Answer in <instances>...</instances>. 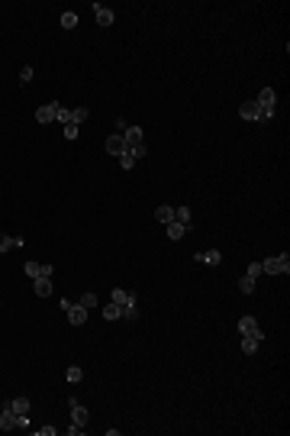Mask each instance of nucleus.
I'll use <instances>...</instances> for the list:
<instances>
[{
  "instance_id": "nucleus-1",
  "label": "nucleus",
  "mask_w": 290,
  "mask_h": 436,
  "mask_svg": "<svg viewBox=\"0 0 290 436\" xmlns=\"http://www.w3.org/2000/svg\"><path fill=\"white\" fill-rule=\"evenodd\" d=\"M261 272H265V275H287L290 272L287 252H284V256H274V258H265V262H261Z\"/></svg>"
},
{
  "instance_id": "nucleus-2",
  "label": "nucleus",
  "mask_w": 290,
  "mask_h": 436,
  "mask_svg": "<svg viewBox=\"0 0 290 436\" xmlns=\"http://www.w3.org/2000/svg\"><path fill=\"white\" fill-rule=\"evenodd\" d=\"M239 330H242V336H252V339H265V333H261V327H258V320L255 317H242L239 320Z\"/></svg>"
},
{
  "instance_id": "nucleus-3",
  "label": "nucleus",
  "mask_w": 290,
  "mask_h": 436,
  "mask_svg": "<svg viewBox=\"0 0 290 436\" xmlns=\"http://www.w3.org/2000/svg\"><path fill=\"white\" fill-rule=\"evenodd\" d=\"M68 407H71V423H77V427H87V420H91L87 407H81L74 397H68Z\"/></svg>"
},
{
  "instance_id": "nucleus-4",
  "label": "nucleus",
  "mask_w": 290,
  "mask_h": 436,
  "mask_svg": "<svg viewBox=\"0 0 290 436\" xmlns=\"http://www.w3.org/2000/svg\"><path fill=\"white\" fill-rule=\"evenodd\" d=\"M58 110H61V103H46V107H39L36 110V120L39 123H55V120H58Z\"/></svg>"
},
{
  "instance_id": "nucleus-5",
  "label": "nucleus",
  "mask_w": 290,
  "mask_h": 436,
  "mask_svg": "<svg viewBox=\"0 0 290 436\" xmlns=\"http://www.w3.org/2000/svg\"><path fill=\"white\" fill-rule=\"evenodd\" d=\"M65 313H68V323H71V327H81V323H87V313H91V310H87V307H81V304H71Z\"/></svg>"
},
{
  "instance_id": "nucleus-6",
  "label": "nucleus",
  "mask_w": 290,
  "mask_h": 436,
  "mask_svg": "<svg viewBox=\"0 0 290 436\" xmlns=\"http://www.w3.org/2000/svg\"><path fill=\"white\" fill-rule=\"evenodd\" d=\"M239 117L242 120H261V107L255 101H245L242 107H239Z\"/></svg>"
},
{
  "instance_id": "nucleus-7",
  "label": "nucleus",
  "mask_w": 290,
  "mask_h": 436,
  "mask_svg": "<svg viewBox=\"0 0 290 436\" xmlns=\"http://www.w3.org/2000/svg\"><path fill=\"white\" fill-rule=\"evenodd\" d=\"M122 142H126V149L139 146V142H142V129H139V126H126V129H122Z\"/></svg>"
},
{
  "instance_id": "nucleus-8",
  "label": "nucleus",
  "mask_w": 290,
  "mask_h": 436,
  "mask_svg": "<svg viewBox=\"0 0 290 436\" xmlns=\"http://www.w3.org/2000/svg\"><path fill=\"white\" fill-rule=\"evenodd\" d=\"M0 430H16V413H13V407H3L0 410Z\"/></svg>"
},
{
  "instance_id": "nucleus-9",
  "label": "nucleus",
  "mask_w": 290,
  "mask_h": 436,
  "mask_svg": "<svg viewBox=\"0 0 290 436\" xmlns=\"http://www.w3.org/2000/svg\"><path fill=\"white\" fill-rule=\"evenodd\" d=\"M107 152H110V155H122V152H126V142H122V136H120V132L107 139Z\"/></svg>"
},
{
  "instance_id": "nucleus-10",
  "label": "nucleus",
  "mask_w": 290,
  "mask_h": 436,
  "mask_svg": "<svg viewBox=\"0 0 290 436\" xmlns=\"http://www.w3.org/2000/svg\"><path fill=\"white\" fill-rule=\"evenodd\" d=\"M32 291H36V297H48L52 294V278H36L32 281Z\"/></svg>"
},
{
  "instance_id": "nucleus-11",
  "label": "nucleus",
  "mask_w": 290,
  "mask_h": 436,
  "mask_svg": "<svg viewBox=\"0 0 290 436\" xmlns=\"http://www.w3.org/2000/svg\"><path fill=\"white\" fill-rule=\"evenodd\" d=\"M94 13H97V23H100V26H113V20H116V13H113V10L100 7V3L94 7Z\"/></svg>"
},
{
  "instance_id": "nucleus-12",
  "label": "nucleus",
  "mask_w": 290,
  "mask_h": 436,
  "mask_svg": "<svg viewBox=\"0 0 290 436\" xmlns=\"http://www.w3.org/2000/svg\"><path fill=\"white\" fill-rule=\"evenodd\" d=\"M155 220H158V223H174V207H168V204H161L158 210H155Z\"/></svg>"
},
{
  "instance_id": "nucleus-13",
  "label": "nucleus",
  "mask_w": 290,
  "mask_h": 436,
  "mask_svg": "<svg viewBox=\"0 0 290 436\" xmlns=\"http://www.w3.org/2000/svg\"><path fill=\"white\" fill-rule=\"evenodd\" d=\"M197 262H203V265H219V262H222V252H219V249H206V252H200V256H197Z\"/></svg>"
},
{
  "instance_id": "nucleus-14",
  "label": "nucleus",
  "mask_w": 290,
  "mask_h": 436,
  "mask_svg": "<svg viewBox=\"0 0 290 436\" xmlns=\"http://www.w3.org/2000/svg\"><path fill=\"white\" fill-rule=\"evenodd\" d=\"M274 101H277V94H274V87H265V91H258V107H274Z\"/></svg>"
},
{
  "instance_id": "nucleus-15",
  "label": "nucleus",
  "mask_w": 290,
  "mask_h": 436,
  "mask_svg": "<svg viewBox=\"0 0 290 436\" xmlns=\"http://www.w3.org/2000/svg\"><path fill=\"white\" fill-rule=\"evenodd\" d=\"M110 301H113V304H136V294H132V291H129V294H126V291H122V288H116L113 291V294H110Z\"/></svg>"
},
{
  "instance_id": "nucleus-16",
  "label": "nucleus",
  "mask_w": 290,
  "mask_h": 436,
  "mask_svg": "<svg viewBox=\"0 0 290 436\" xmlns=\"http://www.w3.org/2000/svg\"><path fill=\"white\" fill-rule=\"evenodd\" d=\"M187 233H191V230H187L184 223H177V220L168 223V239H181V236H187Z\"/></svg>"
},
{
  "instance_id": "nucleus-17",
  "label": "nucleus",
  "mask_w": 290,
  "mask_h": 436,
  "mask_svg": "<svg viewBox=\"0 0 290 436\" xmlns=\"http://www.w3.org/2000/svg\"><path fill=\"white\" fill-rule=\"evenodd\" d=\"M103 317H107V320H120L122 317V307L110 301V304H103Z\"/></svg>"
},
{
  "instance_id": "nucleus-18",
  "label": "nucleus",
  "mask_w": 290,
  "mask_h": 436,
  "mask_svg": "<svg viewBox=\"0 0 290 436\" xmlns=\"http://www.w3.org/2000/svg\"><path fill=\"white\" fill-rule=\"evenodd\" d=\"M174 220L191 230V207H174Z\"/></svg>"
},
{
  "instance_id": "nucleus-19",
  "label": "nucleus",
  "mask_w": 290,
  "mask_h": 436,
  "mask_svg": "<svg viewBox=\"0 0 290 436\" xmlns=\"http://www.w3.org/2000/svg\"><path fill=\"white\" fill-rule=\"evenodd\" d=\"M77 304H81V307H87V310H94V307L100 304V297L94 294V291H87V294H81V301H77Z\"/></svg>"
},
{
  "instance_id": "nucleus-20",
  "label": "nucleus",
  "mask_w": 290,
  "mask_h": 436,
  "mask_svg": "<svg viewBox=\"0 0 290 436\" xmlns=\"http://www.w3.org/2000/svg\"><path fill=\"white\" fill-rule=\"evenodd\" d=\"M242 352H245V356H255V352H258V339H252V336H242Z\"/></svg>"
},
{
  "instance_id": "nucleus-21",
  "label": "nucleus",
  "mask_w": 290,
  "mask_h": 436,
  "mask_svg": "<svg viewBox=\"0 0 290 436\" xmlns=\"http://www.w3.org/2000/svg\"><path fill=\"white\" fill-rule=\"evenodd\" d=\"M10 407H13V413H29V401H26V397H13Z\"/></svg>"
},
{
  "instance_id": "nucleus-22",
  "label": "nucleus",
  "mask_w": 290,
  "mask_h": 436,
  "mask_svg": "<svg viewBox=\"0 0 290 436\" xmlns=\"http://www.w3.org/2000/svg\"><path fill=\"white\" fill-rule=\"evenodd\" d=\"M87 117H91V110H87V107H77V110H71V123H77V126L84 123Z\"/></svg>"
},
{
  "instance_id": "nucleus-23",
  "label": "nucleus",
  "mask_w": 290,
  "mask_h": 436,
  "mask_svg": "<svg viewBox=\"0 0 290 436\" xmlns=\"http://www.w3.org/2000/svg\"><path fill=\"white\" fill-rule=\"evenodd\" d=\"M116 158H120V168H126V172H129V168H136V158H132V152H129V149H126L122 155H116Z\"/></svg>"
},
{
  "instance_id": "nucleus-24",
  "label": "nucleus",
  "mask_w": 290,
  "mask_h": 436,
  "mask_svg": "<svg viewBox=\"0 0 290 436\" xmlns=\"http://www.w3.org/2000/svg\"><path fill=\"white\" fill-rule=\"evenodd\" d=\"M61 29H77V13H61Z\"/></svg>"
},
{
  "instance_id": "nucleus-25",
  "label": "nucleus",
  "mask_w": 290,
  "mask_h": 436,
  "mask_svg": "<svg viewBox=\"0 0 290 436\" xmlns=\"http://www.w3.org/2000/svg\"><path fill=\"white\" fill-rule=\"evenodd\" d=\"M23 272H26V275H29V278H32V281H36V278H39V275H42V265H39V262H26V268H23Z\"/></svg>"
},
{
  "instance_id": "nucleus-26",
  "label": "nucleus",
  "mask_w": 290,
  "mask_h": 436,
  "mask_svg": "<svg viewBox=\"0 0 290 436\" xmlns=\"http://www.w3.org/2000/svg\"><path fill=\"white\" fill-rule=\"evenodd\" d=\"M239 291H242V294H252V291H255V278H248V275H245V278L239 281Z\"/></svg>"
},
{
  "instance_id": "nucleus-27",
  "label": "nucleus",
  "mask_w": 290,
  "mask_h": 436,
  "mask_svg": "<svg viewBox=\"0 0 290 436\" xmlns=\"http://www.w3.org/2000/svg\"><path fill=\"white\" fill-rule=\"evenodd\" d=\"M65 378H68V382H81V378H84V372H81V365H71L68 372H65Z\"/></svg>"
},
{
  "instance_id": "nucleus-28",
  "label": "nucleus",
  "mask_w": 290,
  "mask_h": 436,
  "mask_svg": "<svg viewBox=\"0 0 290 436\" xmlns=\"http://www.w3.org/2000/svg\"><path fill=\"white\" fill-rule=\"evenodd\" d=\"M122 317H126V320H139V310H136V304H122Z\"/></svg>"
},
{
  "instance_id": "nucleus-29",
  "label": "nucleus",
  "mask_w": 290,
  "mask_h": 436,
  "mask_svg": "<svg viewBox=\"0 0 290 436\" xmlns=\"http://www.w3.org/2000/svg\"><path fill=\"white\" fill-rule=\"evenodd\" d=\"M10 249H16V246H13V236H3V233H0V252H10Z\"/></svg>"
},
{
  "instance_id": "nucleus-30",
  "label": "nucleus",
  "mask_w": 290,
  "mask_h": 436,
  "mask_svg": "<svg viewBox=\"0 0 290 436\" xmlns=\"http://www.w3.org/2000/svg\"><path fill=\"white\" fill-rule=\"evenodd\" d=\"M32 78H36V71H32V68H29V65H26V68H23V71H20V84H29V81H32Z\"/></svg>"
},
{
  "instance_id": "nucleus-31",
  "label": "nucleus",
  "mask_w": 290,
  "mask_h": 436,
  "mask_svg": "<svg viewBox=\"0 0 290 436\" xmlns=\"http://www.w3.org/2000/svg\"><path fill=\"white\" fill-rule=\"evenodd\" d=\"M245 275H248V278H258L261 275V262H252L248 268H245Z\"/></svg>"
},
{
  "instance_id": "nucleus-32",
  "label": "nucleus",
  "mask_w": 290,
  "mask_h": 436,
  "mask_svg": "<svg viewBox=\"0 0 290 436\" xmlns=\"http://www.w3.org/2000/svg\"><path fill=\"white\" fill-rule=\"evenodd\" d=\"M65 139H77V123H65Z\"/></svg>"
},
{
  "instance_id": "nucleus-33",
  "label": "nucleus",
  "mask_w": 290,
  "mask_h": 436,
  "mask_svg": "<svg viewBox=\"0 0 290 436\" xmlns=\"http://www.w3.org/2000/svg\"><path fill=\"white\" fill-rule=\"evenodd\" d=\"M129 152H132V158H142L145 152H148V149H145V142H139V146H132Z\"/></svg>"
},
{
  "instance_id": "nucleus-34",
  "label": "nucleus",
  "mask_w": 290,
  "mask_h": 436,
  "mask_svg": "<svg viewBox=\"0 0 290 436\" xmlns=\"http://www.w3.org/2000/svg\"><path fill=\"white\" fill-rule=\"evenodd\" d=\"M271 117H274V107H261V123H267Z\"/></svg>"
},
{
  "instance_id": "nucleus-35",
  "label": "nucleus",
  "mask_w": 290,
  "mask_h": 436,
  "mask_svg": "<svg viewBox=\"0 0 290 436\" xmlns=\"http://www.w3.org/2000/svg\"><path fill=\"white\" fill-rule=\"evenodd\" d=\"M58 120H61V123H71V110L61 107V110H58Z\"/></svg>"
},
{
  "instance_id": "nucleus-36",
  "label": "nucleus",
  "mask_w": 290,
  "mask_h": 436,
  "mask_svg": "<svg viewBox=\"0 0 290 436\" xmlns=\"http://www.w3.org/2000/svg\"><path fill=\"white\" fill-rule=\"evenodd\" d=\"M36 433H39V436H55V427H39Z\"/></svg>"
},
{
  "instance_id": "nucleus-37",
  "label": "nucleus",
  "mask_w": 290,
  "mask_h": 436,
  "mask_svg": "<svg viewBox=\"0 0 290 436\" xmlns=\"http://www.w3.org/2000/svg\"><path fill=\"white\" fill-rule=\"evenodd\" d=\"M68 433H71V436H81V433H84V427H77V423H71V427H68Z\"/></svg>"
}]
</instances>
